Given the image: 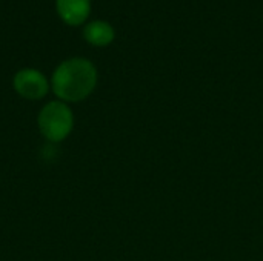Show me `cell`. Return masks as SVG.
Returning <instances> with one entry per match:
<instances>
[{"instance_id":"obj_1","label":"cell","mask_w":263,"mask_h":261,"mask_svg":"<svg viewBox=\"0 0 263 261\" xmlns=\"http://www.w3.org/2000/svg\"><path fill=\"white\" fill-rule=\"evenodd\" d=\"M97 71L85 58H71L57 66L52 74V91L63 102H82L96 88Z\"/></svg>"},{"instance_id":"obj_4","label":"cell","mask_w":263,"mask_h":261,"mask_svg":"<svg viewBox=\"0 0 263 261\" xmlns=\"http://www.w3.org/2000/svg\"><path fill=\"white\" fill-rule=\"evenodd\" d=\"M89 0H57V11L68 25H80L89 15Z\"/></svg>"},{"instance_id":"obj_5","label":"cell","mask_w":263,"mask_h":261,"mask_svg":"<svg viewBox=\"0 0 263 261\" xmlns=\"http://www.w3.org/2000/svg\"><path fill=\"white\" fill-rule=\"evenodd\" d=\"M83 37L96 46H106L114 40V29L109 23L96 20L85 26Z\"/></svg>"},{"instance_id":"obj_3","label":"cell","mask_w":263,"mask_h":261,"mask_svg":"<svg viewBox=\"0 0 263 261\" xmlns=\"http://www.w3.org/2000/svg\"><path fill=\"white\" fill-rule=\"evenodd\" d=\"M48 80L35 69H22L14 77V89L26 100H39L48 94Z\"/></svg>"},{"instance_id":"obj_2","label":"cell","mask_w":263,"mask_h":261,"mask_svg":"<svg viewBox=\"0 0 263 261\" xmlns=\"http://www.w3.org/2000/svg\"><path fill=\"white\" fill-rule=\"evenodd\" d=\"M74 128V115L63 102L45 105L39 114V129L49 142L65 140Z\"/></svg>"}]
</instances>
